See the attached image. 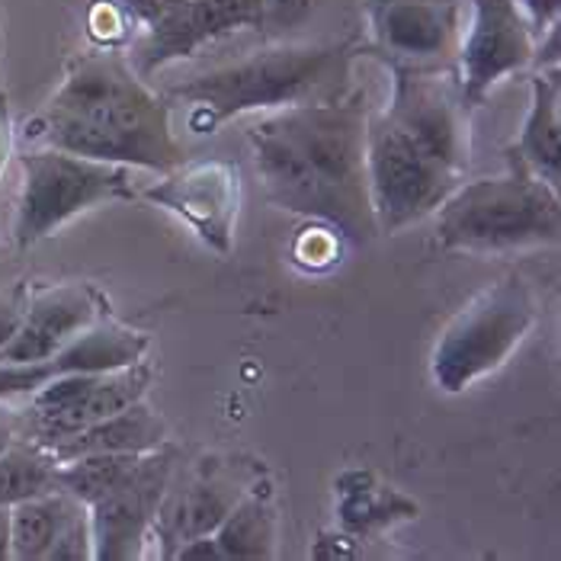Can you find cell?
Masks as SVG:
<instances>
[{
  "label": "cell",
  "mask_w": 561,
  "mask_h": 561,
  "mask_svg": "<svg viewBox=\"0 0 561 561\" xmlns=\"http://www.w3.org/2000/svg\"><path fill=\"white\" fill-rule=\"evenodd\" d=\"M58 491V462L33 439H16L0 446V504L13 507L20 501Z\"/></svg>",
  "instance_id": "603a6c76"
},
{
  "label": "cell",
  "mask_w": 561,
  "mask_h": 561,
  "mask_svg": "<svg viewBox=\"0 0 561 561\" xmlns=\"http://www.w3.org/2000/svg\"><path fill=\"white\" fill-rule=\"evenodd\" d=\"M526 168L549 186H561V75L559 65L529 75V113L514 145Z\"/></svg>",
  "instance_id": "ffe728a7"
},
{
  "label": "cell",
  "mask_w": 561,
  "mask_h": 561,
  "mask_svg": "<svg viewBox=\"0 0 561 561\" xmlns=\"http://www.w3.org/2000/svg\"><path fill=\"white\" fill-rule=\"evenodd\" d=\"M10 158H13V119H10V100L0 87V176L7 171Z\"/></svg>",
  "instance_id": "4dcf8cb0"
},
{
  "label": "cell",
  "mask_w": 561,
  "mask_h": 561,
  "mask_svg": "<svg viewBox=\"0 0 561 561\" xmlns=\"http://www.w3.org/2000/svg\"><path fill=\"white\" fill-rule=\"evenodd\" d=\"M0 26H3V7H0Z\"/></svg>",
  "instance_id": "d6a6232c"
},
{
  "label": "cell",
  "mask_w": 561,
  "mask_h": 561,
  "mask_svg": "<svg viewBox=\"0 0 561 561\" xmlns=\"http://www.w3.org/2000/svg\"><path fill=\"white\" fill-rule=\"evenodd\" d=\"M26 138L90 161L168 173L186 161L171 123V103L158 96L116 48L78 55Z\"/></svg>",
  "instance_id": "6da1fadb"
},
{
  "label": "cell",
  "mask_w": 561,
  "mask_h": 561,
  "mask_svg": "<svg viewBox=\"0 0 561 561\" xmlns=\"http://www.w3.org/2000/svg\"><path fill=\"white\" fill-rule=\"evenodd\" d=\"M148 203H158L176 218H183L206 248L228 257L234 248V225L241 209V171L225 158L183 161L161 183L145 190Z\"/></svg>",
  "instance_id": "7c38bea8"
},
{
  "label": "cell",
  "mask_w": 561,
  "mask_h": 561,
  "mask_svg": "<svg viewBox=\"0 0 561 561\" xmlns=\"http://www.w3.org/2000/svg\"><path fill=\"white\" fill-rule=\"evenodd\" d=\"M341 244H344V238L337 228H331L324 221H311V228H305L302 238L296 241L293 254L308 270H328L341 257Z\"/></svg>",
  "instance_id": "484cf974"
},
{
  "label": "cell",
  "mask_w": 561,
  "mask_h": 561,
  "mask_svg": "<svg viewBox=\"0 0 561 561\" xmlns=\"http://www.w3.org/2000/svg\"><path fill=\"white\" fill-rule=\"evenodd\" d=\"M366 55L386 68H456L462 43L459 0H366Z\"/></svg>",
  "instance_id": "30bf717a"
},
{
  "label": "cell",
  "mask_w": 561,
  "mask_h": 561,
  "mask_svg": "<svg viewBox=\"0 0 561 561\" xmlns=\"http://www.w3.org/2000/svg\"><path fill=\"white\" fill-rule=\"evenodd\" d=\"M248 138L254 148V161H257L266 199L293 216L324 221V225L337 228L344 238V213H341L337 199L331 196V190L314 173V168L305 161L302 151L286 135L273 129L270 119H263L260 126H251Z\"/></svg>",
  "instance_id": "e0dca14e"
},
{
  "label": "cell",
  "mask_w": 561,
  "mask_h": 561,
  "mask_svg": "<svg viewBox=\"0 0 561 561\" xmlns=\"http://www.w3.org/2000/svg\"><path fill=\"white\" fill-rule=\"evenodd\" d=\"M248 484L238 476H228L221 469H203L193 481H186L180 491L168 484L158 514L151 523V536L158 539V556L173 559L180 546H186L196 536L216 533L218 523L231 514V507L244 497Z\"/></svg>",
  "instance_id": "ac0fdd59"
},
{
  "label": "cell",
  "mask_w": 561,
  "mask_h": 561,
  "mask_svg": "<svg viewBox=\"0 0 561 561\" xmlns=\"http://www.w3.org/2000/svg\"><path fill=\"white\" fill-rule=\"evenodd\" d=\"M366 119L369 110L363 96L311 100L270 116L273 129L302 151L337 199L350 244H369L379 234L366 180Z\"/></svg>",
  "instance_id": "277c9868"
},
{
  "label": "cell",
  "mask_w": 561,
  "mask_h": 561,
  "mask_svg": "<svg viewBox=\"0 0 561 561\" xmlns=\"http://www.w3.org/2000/svg\"><path fill=\"white\" fill-rule=\"evenodd\" d=\"M10 559V507L0 504V561Z\"/></svg>",
  "instance_id": "1f68e13d"
},
{
  "label": "cell",
  "mask_w": 561,
  "mask_h": 561,
  "mask_svg": "<svg viewBox=\"0 0 561 561\" xmlns=\"http://www.w3.org/2000/svg\"><path fill=\"white\" fill-rule=\"evenodd\" d=\"M539 318V299L523 276H504L466 305L431 359L433 382L449 394H459L478 379L497 373L517 346L529 337Z\"/></svg>",
  "instance_id": "5b68a950"
},
{
  "label": "cell",
  "mask_w": 561,
  "mask_h": 561,
  "mask_svg": "<svg viewBox=\"0 0 561 561\" xmlns=\"http://www.w3.org/2000/svg\"><path fill=\"white\" fill-rule=\"evenodd\" d=\"M93 559V542H90V523H87V507L68 519V526L58 533L51 542L45 561H90Z\"/></svg>",
  "instance_id": "4316f807"
},
{
  "label": "cell",
  "mask_w": 561,
  "mask_h": 561,
  "mask_svg": "<svg viewBox=\"0 0 561 561\" xmlns=\"http://www.w3.org/2000/svg\"><path fill=\"white\" fill-rule=\"evenodd\" d=\"M561 231L559 190L526 168L507 148V171L459 183L436 209V244L443 251H517L556 244Z\"/></svg>",
  "instance_id": "3957f363"
},
{
  "label": "cell",
  "mask_w": 561,
  "mask_h": 561,
  "mask_svg": "<svg viewBox=\"0 0 561 561\" xmlns=\"http://www.w3.org/2000/svg\"><path fill=\"white\" fill-rule=\"evenodd\" d=\"M106 314H110V305L90 283H58V286L33 289L26 314L13 341L3 346L0 363L48 359Z\"/></svg>",
  "instance_id": "2e32d148"
},
{
  "label": "cell",
  "mask_w": 561,
  "mask_h": 561,
  "mask_svg": "<svg viewBox=\"0 0 561 561\" xmlns=\"http://www.w3.org/2000/svg\"><path fill=\"white\" fill-rule=\"evenodd\" d=\"M221 559L257 561L276 556V514L260 488H248L244 497L213 533Z\"/></svg>",
  "instance_id": "7402d4cb"
},
{
  "label": "cell",
  "mask_w": 561,
  "mask_h": 561,
  "mask_svg": "<svg viewBox=\"0 0 561 561\" xmlns=\"http://www.w3.org/2000/svg\"><path fill=\"white\" fill-rule=\"evenodd\" d=\"M523 16L529 20L533 33H536V43L552 30L559 26V13H561V0H514Z\"/></svg>",
  "instance_id": "f546056e"
},
{
  "label": "cell",
  "mask_w": 561,
  "mask_h": 561,
  "mask_svg": "<svg viewBox=\"0 0 561 561\" xmlns=\"http://www.w3.org/2000/svg\"><path fill=\"white\" fill-rule=\"evenodd\" d=\"M154 373L145 359L106 373H65L30 394L23 411V436L51 449L90 424L145 398Z\"/></svg>",
  "instance_id": "9c48e42d"
},
{
  "label": "cell",
  "mask_w": 561,
  "mask_h": 561,
  "mask_svg": "<svg viewBox=\"0 0 561 561\" xmlns=\"http://www.w3.org/2000/svg\"><path fill=\"white\" fill-rule=\"evenodd\" d=\"M238 30L260 33V0H180L161 26L148 30L138 39L131 51V68L141 78H151L154 71L183 61L203 45Z\"/></svg>",
  "instance_id": "9a60e30c"
},
{
  "label": "cell",
  "mask_w": 561,
  "mask_h": 561,
  "mask_svg": "<svg viewBox=\"0 0 561 561\" xmlns=\"http://www.w3.org/2000/svg\"><path fill=\"white\" fill-rule=\"evenodd\" d=\"M168 443V421L154 414L145 398L129 408L90 424L81 433L55 443L48 453L55 462L81 459V456H96V453H151Z\"/></svg>",
  "instance_id": "d6986e66"
},
{
  "label": "cell",
  "mask_w": 561,
  "mask_h": 561,
  "mask_svg": "<svg viewBox=\"0 0 561 561\" xmlns=\"http://www.w3.org/2000/svg\"><path fill=\"white\" fill-rule=\"evenodd\" d=\"M23 186L13 216L16 248H33L71 218L103 203L135 199L131 168L90 161L61 148H33L20 154Z\"/></svg>",
  "instance_id": "8992f818"
},
{
  "label": "cell",
  "mask_w": 561,
  "mask_h": 561,
  "mask_svg": "<svg viewBox=\"0 0 561 561\" xmlns=\"http://www.w3.org/2000/svg\"><path fill=\"white\" fill-rule=\"evenodd\" d=\"M141 453H96V456H81V459H68L58 462V491L71 494L81 504H93L103 494L116 491L131 469L138 466Z\"/></svg>",
  "instance_id": "cb8c5ba5"
},
{
  "label": "cell",
  "mask_w": 561,
  "mask_h": 561,
  "mask_svg": "<svg viewBox=\"0 0 561 561\" xmlns=\"http://www.w3.org/2000/svg\"><path fill=\"white\" fill-rule=\"evenodd\" d=\"M151 350V337L141 331H131L126 324L113 321L110 314L90 324L84 334H78L65 350L39 363H0V404L13 398H30L45 382L65 373H106L131 366L145 359Z\"/></svg>",
  "instance_id": "5bb4252c"
},
{
  "label": "cell",
  "mask_w": 561,
  "mask_h": 561,
  "mask_svg": "<svg viewBox=\"0 0 561 561\" xmlns=\"http://www.w3.org/2000/svg\"><path fill=\"white\" fill-rule=\"evenodd\" d=\"M30 293H33V286L26 279H16V283L0 289V353H3V346L13 341V334H16V328H20V321L26 314Z\"/></svg>",
  "instance_id": "f1b7e54d"
},
{
  "label": "cell",
  "mask_w": 561,
  "mask_h": 561,
  "mask_svg": "<svg viewBox=\"0 0 561 561\" xmlns=\"http://www.w3.org/2000/svg\"><path fill=\"white\" fill-rule=\"evenodd\" d=\"M78 511H84V504L65 491H48V494L13 504L10 507V559L45 561L51 542Z\"/></svg>",
  "instance_id": "44dd1931"
},
{
  "label": "cell",
  "mask_w": 561,
  "mask_h": 561,
  "mask_svg": "<svg viewBox=\"0 0 561 561\" xmlns=\"http://www.w3.org/2000/svg\"><path fill=\"white\" fill-rule=\"evenodd\" d=\"M366 180L376 225L386 234L436 213L439 203L462 183L436 164L382 110L366 119Z\"/></svg>",
  "instance_id": "52a82bcc"
},
{
  "label": "cell",
  "mask_w": 561,
  "mask_h": 561,
  "mask_svg": "<svg viewBox=\"0 0 561 561\" xmlns=\"http://www.w3.org/2000/svg\"><path fill=\"white\" fill-rule=\"evenodd\" d=\"M176 449L171 443L141 453L131 476L100 501L87 504L90 542L96 561H131L141 556V546L151 536L158 504L173 478Z\"/></svg>",
  "instance_id": "8fae6325"
},
{
  "label": "cell",
  "mask_w": 561,
  "mask_h": 561,
  "mask_svg": "<svg viewBox=\"0 0 561 561\" xmlns=\"http://www.w3.org/2000/svg\"><path fill=\"white\" fill-rule=\"evenodd\" d=\"M391 96L382 113L408 131L436 164L459 180L472 168V106L456 68H389Z\"/></svg>",
  "instance_id": "ba28073f"
},
{
  "label": "cell",
  "mask_w": 561,
  "mask_h": 561,
  "mask_svg": "<svg viewBox=\"0 0 561 561\" xmlns=\"http://www.w3.org/2000/svg\"><path fill=\"white\" fill-rule=\"evenodd\" d=\"M353 58L350 43L273 45L176 84L168 103L186 106V126L209 135L248 113L341 96Z\"/></svg>",
  "instance_id": "7a4b0ae2"
},
{
  "label": "cell",
  "mask_w": 561,
  "mask_h": 561,
  "mask_svg": "<svg viewBox=\"0 0 561 561\" xmlns=\"http://www.w3.org/2000/svg\"><path fill=\"white\" fill-rule=\"evenodd\" d=\"M536 33L514 0H472L469 30L456 55V75L466 103L476 110L488 90L533 65Z\"/></svg>",
  "instance_id": "4fadbf2b"
},
{
  "label": "cell",
  "mask_w": 561,
  "mask_h": 561,
  "mask_svg": "<svg viewBox=\"0 0 561 561\" xmlns=\"http://www.w3.org/2000/svg\"><path fill=\"white\" fill-rule=\"evenodd\" d=\"M311 13V0H260V33L276 36L299 26Z\"/></svg>",
  "instance_id": "83f0119b"
},
{
  "label": "cell",
  "mask_w": 561,
  "mask_h": 561,
  "mask_svg": "<svg viewBox=\"0 0 561 561\" xmlns=\"http://www.w3.org/2000/svg\"><path fill=\"white\" fill-rule=\"evenodd\" d=\"M135 26L131 16L116 0H90L87 10V33L100 48H116L129 39V30Z\"/></svg>",
  "instance_id": "d4e9b609"
}]
</instances>
